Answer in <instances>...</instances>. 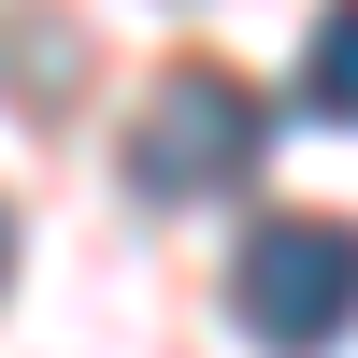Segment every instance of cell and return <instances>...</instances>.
<instances>
[{
  "label": "cell",
  "instance_id": "7a4b0ae2",
  "mask_svg": "<svg viewBox=\"0 0 358 358\" xmlns=\"http://www.w3.org/2000/svg\"><path fill=\"white\" fill-rule=\"evenodd\" d=\"M229 315H244L273 358L344 344V330H358V229H330V215H273L244 258H229Z\"/></svg>",
  "mask_w": 358,
  "mask_h": 358
},
{
  "label": "cell",
  "instance_id": "277c9868",
  "mask_svg": "<svg viewBox=\"0 0 358 358\" xmlns=\"http://www.w3.org/2000/svg\"><path fill=\"white\" fill-rule=\"evenodd\" d=\"M0 273H15V229H0Z\"/></svg>",
  "mask_w": 358,
  "mask_h": 358
},
{
  "label": "cell",
  "instance_id": "6da1fadb",
  "mask_svg": "<svg viewBox=\"0 0 358 358\" xmlns=\"http://www.w3.org/2000/svg\"><path fill=\"white\" fill-rule=\"evenodd\" d=\"M258 86L244 72H215V57H187V72H158V101H143V129H129V187L143 201H215V187H244L258 172Z\"/></svg>",
  "mask_w": 358,
  "mask_h": 358
},
{
  "label": "cell",
  "instance_id": "3957f363",
  "mask_svg": "<svg viewBox=\"0 0 358 358\" xmlns=\"http://www.w3.org/2000/svg\"><path fill=\"white\" fill-rule=\"evenodd\" d=\"M301 101L358 129V0H330V15H315V43H301Z\"/></svg>",
  "mask_w": 358,
  "mask_h": 358
}]
</instances>
